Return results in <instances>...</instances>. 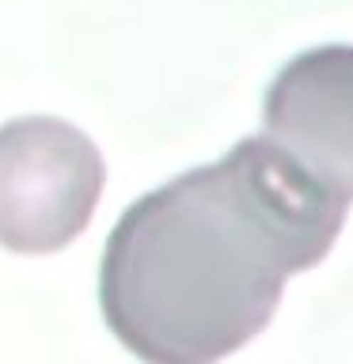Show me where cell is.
Returning a JSON list of instances; mask_svg holds the SVG:
<instances>
[{"label": "cell", "mask_w": 353, "mask_h": 364, "mask_svg": "<svg viewBox=\"0 0 353 364\" xmlns=\"http://www.w3.org/2000/svg\"><path fill=\"white\" fill-rule=\"evenodd\" d=\"M346 209L262 133L141 193L110 228L99 307L144 364H216L270 326L293 273L319 266Z\"/></svg>", "instance_id": "cell-1"}, {"label": "cell", "mask_w": 353, "mask_h": 364, "mask_svg": "<svg viewBox=\"0 0 353 364\" xmlns=\"http://www.w3.org/2000/svg\"><path fill=\"white\" fill-rule=\"evenodd\" d=\"M107 164L88 133L27 114L0 125V247L53 255L91 224Z\"/></svg>", "instance_id": "cell-2"}, {"label": "cell", "mask_w": 353, "mask_h": 364, "mask_svg": "<svg viewBox=\"0 0 353 364\" xmlns=\"http://www.w3.org/2000/svg\"><path fill=\"white\" fill-rule=\"evenodd\" d=\"M262 136L330 201L353 205V46L296 53L266 87Z\"/></svg>", "instance_id": "cell-3"}]
</instances>
